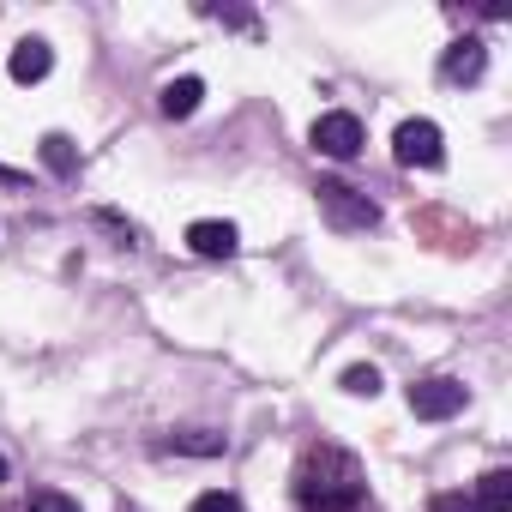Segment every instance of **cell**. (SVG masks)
Masks as SVG:
<instances>
[{
    "label": "cell",
    "mask_w": 512,
    "mask_h": 512,
    "mask_svg": "<svg viewBox=\"0 0 512 512\" xmlns=\"http://www.w3.org/2000/svg\"><path fill=\"white\" fill-rule=\"evenodd\" d=\"M7 476H13V470H7V458H0V482H7Z\"/></svg>",
    "instance_id": "obj_17"
},
{
    "label": "cell",
    "mask_w": 512,
    "mask_h": 512,
    "mask_svg": "<svg viewBox=\"0 0 512 512\" xmlns=\"http://www.w3.org/2000/svg\"><path fill=\"white\" fill-rule=\"evenodd\" d=\"M25 512H79V500H73V494H61V488H37Z\"/></svg>",
    "instance_id": "obj_13"
},
{
    "label": "cell",
    "mask_w": 512,
    "mask_h": 512,
    "mask_svg": "<svg viewBox=\"0 0 512 512\" xmlns=\"http://www.w3.org/2000/svg\"><path fill=\"white\" fill-rule=\"evenodd\" d=\"M169 446H175V452H193V458H211V452H223V440H217V434H205V428H187V434H175Z\"/></svg>",
    "instance_id": "obj_12"
},
{
    "label": "cell",
    "mask_w": 512,
    "mask_h": 512,
    "mask_svg": "<svg viewBox=\"0 0 512 512\" xmlns=\"http://www.w3.org/2000/svg\"><path fill=\"white\" fill-rule=\"evenodd\" d=\"M314 151H326V157H356V151H362V121H356L350 109L320 115V121H314Z\"/></svg>",
    "instance_id": "obj_5"
},
{
    "label": "cell",
    "mask_w": 512,
    "mask_h": 512,
    "mask_svg": "<svg viewBox=\"0 0 512 512\" xmlns=\"http://www.w3.org/2000/svg\"><path fill=\"white\" fill-rule=\"evenodd\" d=\"M43 163H49L55 175H73V169H79V157H73V139H67V133H49V139H43Z\"/></svg>",
    "instance_id": "obj_11"
},
{
    "label": "cell",
    "mask_w": 512,
    "mask_h": 512,
    "mask_svg": "<svg viewBox=\"0 0 512 512\" xmlns=\"http://www.w3.org/2000/svg\"><path fill=\"white\" fill-rule=\"evenodd\" d=\"M193 512H241V500L217 488V494H199V500H193Z\"/></svg>",
    "instance_id": "obj_15"
},
{
    "label": "cell",
    "mask_w": 512,
    "mask_h": 512,
    "mask_svg": "<svg viewBox=\"0 0 512 512\" xmlns=\"http://www.w3.org/2000/svg\"><path fill=\"white\" fill-rule=\"evenodd\" d=\"M476 512H512V470H488L476 482Z\"/></svg>",
    "instance_id": "obj_10"
},
{
    "label": "cell",
    "mask_w": 512,
    "mask_h": 512,
    "mask_svg": "<svg viewBox=\"0 0 512 512\" xmlns=\"http://www.w3.org/2000/svg\"><path fill=\"white\" fill-rule=\"evenodd\" d=\"M199 97H205V85H199V79H169L157 103H163V115H169V121H187V115L199 109Z\"/></svg>",
    "instance_id": "obj_9"
},
{
    "label": "cell",
    "mask_w": 512,
    "mask_h": 512,
    "mask_svg": "<svg viewBox=\"0 0 512 512\" xmlns=\"http://www.w3.org/2000/svg\"><path fill=\"white\" fill-rule=\"evenodd\" d=\"M392 151H398V163L404 169H440V157H446V145H440V127L434 121H404L398 133H392Z\"/></svg>",
    "instance_id": "obj_3"
},
{
    "label": "cell",
    "mask_w": 512,
    "mask_h": 512,
    "mask_svg": "<svg viewBox=\"0 0 512 512\" xmlns=\"http://www.w3.org/2000/svg\"><path fill=\"white\" fill-rule=\"evenodd\" d=\"M428 512H476V500H464V494H434Z\"/></svg>",
    "instance_id": "obj_16"
},
{
    "label": "cell",
    "mask_w": 512,
    "mask_h": 512,
    "mask_svg": "<svg viewBox=\"0 0 512 512\" xmlns=\"http://www.w3.org/2000/svg\"><path fill=\"white\" fill-rule=\"evenodd\" d=\"M410 410H416L422 422H446V416H458V410H464V386H458V380H446V374L416 380V386H410Z\"/></svg>",
    "instance_id": "obj_4"
},
{
    "label": "cell",
    "mask_w": 512,
    "mask_h": 512,
    "mask_svg": "<svg viewBox=\"0 0 512 512\" xmlns=\"http://www.w3.org/2000/svg\"><path fill=\"white\" fill-rule=\"evenodd\" d=\"M290 488H296L302 512H356L362 494H368V476L344 446H308Z\"/></svg>",
    "instance_id": "obj_1"
},
{
    "label": "cell",
    "mask_w": 512,
    "mask_h": 512,
    "mask_svg": "<svg viewBox=\"0 0 512 512\" xmlns=\"http://www.w3.org/2000/svg\"><path fill=\"white\" fill-rule=\"evenodd\" d=\"M320 217H326L332 229L356 235V229H374V223H380V205H374L368 193L344 187V181H320Z\"/></svg>",
    "instance_id": "obj_2"
},
{
    "label": "cell",
    "mask_w": 512,
    "mask_h": 512,
    "mask_svg": "<svg viewBox=\"0 0 512 512\" xmlns=\"http://www.w3.org/2000/svg\"><path fill=\"white\" fill-rule=\"evenodd\" d=\"M488 73V49H482V37H458L452 49H446V61H440V79L446 85H476Z\"/></svg>",
    "instance_id": "obj_6"
},
{
    "label": "cell",
    "mask_w": 512,
    "mask_h": 512,
    "mask_svg": "<svg viewBox=\"0 0 512 512\" xmlns=\"http://www.w3.org/2000/svg\"><path fill=\"white\" fill-rule=\"evenodd\" d=\"M235 223H217V217H199L193 229H187V247L199 253V260H229V253H235Z\"/></svg>",
    "instance_id": "obj_7"
},
{
    "label": "cell",
    "mask_w": 512,
    "mask_h": 512,
    "mask_svg": "<svg viewBox=\"0 0 512 512\" xmlns=\"http://www.w3.org/2000/svg\"><path fill=\"white\" fill-rule=\"evenodd\" d=\"M344 386H350L356 398H374V392H380V374H374V368H350V374H344Z\"/></svg>",
    "instance_id": "obj_14"
},
{
    "label": "cell",
    "mask_w": 512,
    "mask_h": 512,
    "mask_svg": "<svg viewBox=\"0 0 512 512\" xmlns=\"http://www.w3.org/2000/svg\"><path fill=\"white\" fill-rule=\"evenodd\" d=\"M49 67H55V49H49L43 37H25V43L13 49V61H7V73H13L19 85H43Z\"/></svg>",
    "instance_id": "obj_8"
}]
</instances>
